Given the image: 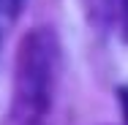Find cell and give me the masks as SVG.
Wrapping results in <instances>:
<instances>
[{
  "mask_svg": "<svg viewBox=\"0 0 128 125\" xmlns=\"http://www.w3.org/2000/svg\"><path fill=\"white\" fill-rule=\"evenodd\" d=\"M54 68V38L46 30L30 33L16 60V84H14V112L16 125H36L49 103V84Z\"/></svg>",
  "mask_w": 128,
  "mask_h": 125,
  "instance_id": "obj_1",
  "label": "cell"
},
{
  "mask_svg": "<svg viewBox=\"0 0 128 125\" xmlns=\"http://www.w3.org/2000/svg\"><path fill=\"white\" fill-rule=\"evenodd\" d=\"M25 0H0V22H14L22 11Z\"/></svg>",
  "mask_w": 128,
  "mask_h": 125,
  "instance_id": "obj_2",
  "label": "cell"
},
{
  "mask_svg": "<svg viewBox=\"0 0 128 125\" xmlns=\"http://www.w3.org/2000/svg\"><path fill=\"white\" fill-rule=\"evenodd\" d=\"M117 98H120V109H123V117H126V123H128V87H123V90L117 93Z\"/></svg>",
  "mask_w": 128,
  "mask_h": 125,
  "instance_id": "obj_3",
  "label": "cell"
}]
</instances>
